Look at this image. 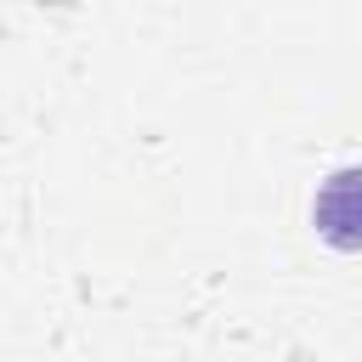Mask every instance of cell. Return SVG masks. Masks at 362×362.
I'll use <instances>...</instances> for the list:
<instances>
[{
  "instance_id": "1",
  "label": "cell",
  "mask_w": 362,
  "mask_h": 362,
  "mask_svg": "<svg viewBox=\"0 0 362 362\" xmlns=\"http://www.w3.org/2000/svg\"><path fill=\"white\" fill-rule=\"evenodd\" d=\"M317 232L334 249H362V170L328 175V187L317 192Z\"/></svg>"
}]
</instances>
